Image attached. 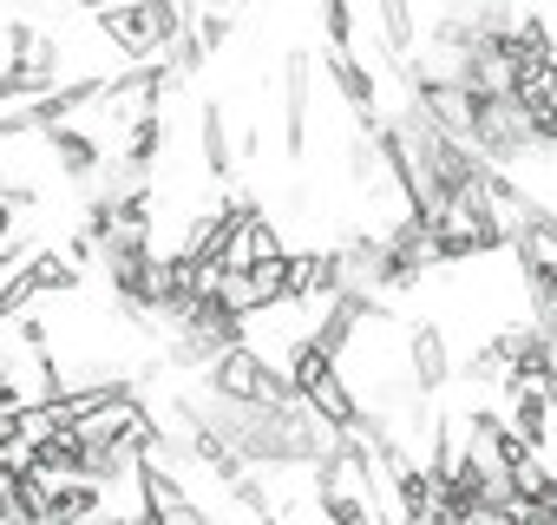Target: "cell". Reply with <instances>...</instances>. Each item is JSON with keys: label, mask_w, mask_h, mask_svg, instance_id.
<instances>
[{"label": "cell", "mask_w": 557, "mask_h": 525, "mask_svg": "<svg viewBox=\"0 0 557 525\" xmlns=\"http://www.w3.org/2000/svg\"><path fill=\"white\" fill-rule=\"evenodd\" d=\"M138 460H145V453H138ZM145 518L197 525V518H203V505H197V492H190L177 473H164V466H145Z\"/></svg>", "instance_id": "7a4b0ae2"}, {"label": "cell", "mask_w": 557, "mask_h": 525, "mask_svg": "<svg viewBox=\"0 0 557 525\" xmlns=\"http://www.w3.org/2000/svg\"><path fill=\"white\" fill-rule=\"evenodd\" d=\"M400 355H407V375H413L420 394H446L453 375H459V349H453L446 322H413V329H400Z\"/></svg>", "instance_id": "6da1fadb"}, {"label": "cell", "mask_w": 557, "mask_h": 525, "mask_svg": "<svg viewBox=\"0 0 557 525\" xmlns=\"http://www.w3.org/2000/svg\"><path fill=\"white\" fill-rule=\"evenodd\" d=\"M73 8H79V14H99V8H112V0H73Z\"/></svg>", "instance_id": "3957f363"}]
</instances>
